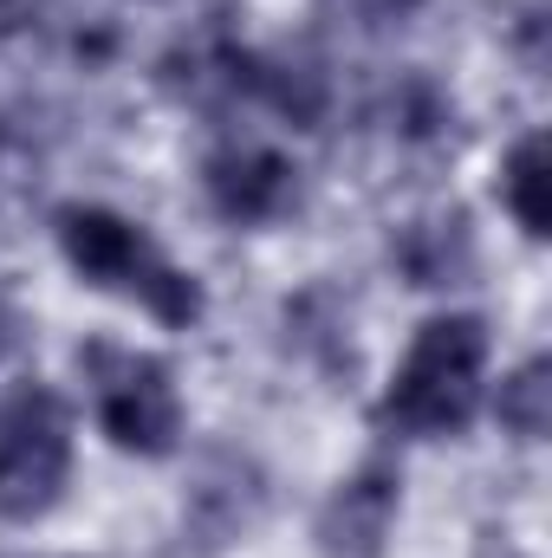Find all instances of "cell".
<instances>
[{"label": "cell", "instance_id": "6da1fadb", "mask_svg": "<svg viewBox=\"0 0 552 558\" xmlns=\"http://www.w3.org/2000/svg\"><path fill=\"white\" fill-rule=\"evenodd\" d=\"M481 364H488L481 325H475V318H435V325L416 338L410 364L397 371L384 416L416 428V435H435V428L468 422L475 390H481Z\"/></svg>", "mask_w": 552, "mask_h": 558}, {"label": "cell", "instance_id": "7a4b0ae2", "mask_svg": "<svg viewBox=\"0 0 552 558\" xmlns=\"http://www.w3.org/2000/svg\"><path fill=\"white\" fill-rule=\"evenodd\" d=\"M65 254L92 279H105V286H131L143 305L156 318H169V325L195 312V286L176 274V267H163L149 254V241H143L131 221H118V215H98V208L65 215Z\"/></svg>", "mask_w": 552, "mask_h": 558}, {"label": "cell", "instance_id": "3957f363", "mask_svg": "<svg viewBox=\"0 0 552 558\" xmlns=\"http://www.w3.org/2000/svg\"><path fill=\"white\" fill-rule=\"evenodd\" d=\"M65 461H72V441H65L59 403L52 397H20L7 428H0V513L7 520L46 513L65 487Z\"/></svg>", "mask_w": 552, "mask_h": 558}, {"label": "cell", "instance_id": "277c9868", "mask_svg": "<svg viewBox=\"0 0 552 558\" xmlns=\"http://www.w3.org/2000/svg\"><path fill=\"white\" fill-rule=\"evenodd\" d=\"M118 377H105L98 390V410H105V428L124 441V448H143V454H163L182 428V410H176V390L169 377L149 364V357H111Z\"/></svg>", "mask_w": 552, "mask_h": 558}, {"label": "cell", "instance_id": "5b68a950", "mask_svg": "<svg viewBox=\"0 0 552 558\" xmlns=\"http://www.w3.org/2000/svg\"><path fill=\"white\" fill-rule=\"evenodd\" d=\"M261 513V474L241 454H208L195 487H189V526L202 533V546H228L235 533H248Z\"/></svg>", "mask_w": 552, "mask_h": 558}, {"label": "cell", "instance_id": "8992f818", "mask_svg": "<svg viewBox=\"0 0 552 558\" xmlns=\"http://www.w3.org/2000/svg\"><path fill=\"white\" fill-rule=\"evenodd\" d=\"M391 520H397V481L391 474H364L345 494H332V507L319 520V539L338 558H377V546L391 539Z\"/></svg>", "mask_w": 552, "mask_h": 558}, {"label": "cell", "instance_id": "52a82bcc", "mask_svg": "<svg viewBox=\"0 0 552 558\" xmlns=\"http://www.w3.org/2000/svg\"><path fill=\"white\" fill-rule=\"evenodd\" d=\"M279 189H286V169L274 156H228L215 169V195H221L228 215H267L279 202Z\"/></svg>", "mask_w": 552, "mask_h": 558}, {"label": "cell", "instance_id": "ba28073f", "mask_svg": "<svg viewBox=\"0 0 552 558\" xmlns=\"http://www.w3.org/2000/svg\"><path fill=\"white\" fill-rule=\"evenodd\" d=\"M507 208L520 215V228L527 234H540L547 228V143L527 137L520 149H514V162H507Z\"/></svg>", "mask_w": 552, "mask_h": 558}, {"label": "cell", "instance_id": "9c48e42d", "mask_svg": "<svg viewBox=\"0 0 552 558\" xmlns=\"http://www.w3.org/2000/svg\"><path fill=\"white\" fill-rule=\"evenodd\" d=\"M501 422L520 428V435H540L547 428V371L527 364L514 384H501Z\"/></svg>", "mask_w": 552, "mask_h": 558}, {"label": "cell", "instance_id": "30bf717a", "mask_svg": "<svg viewBox=\"0 0 552 558\" xmlns=\"http://www.w3.org/2000/svg\"><path fill=\"white\" fill-rule=\"evenodd\" d=\"M481 558H520L507 539H481Z\"/></svg>", "mask_w": 552, "mask_h": 558}]
</instances>
